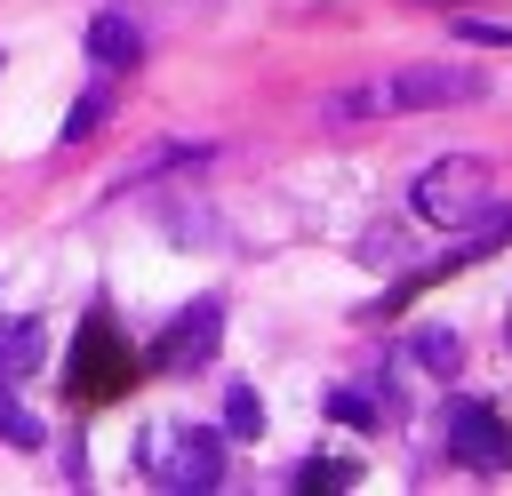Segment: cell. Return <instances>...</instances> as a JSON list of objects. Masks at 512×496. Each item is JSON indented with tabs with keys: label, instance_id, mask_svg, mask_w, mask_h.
I'll list each match as a JSON object with an SVG mask.
<instances>
[{
	"label": "cell",
	"instance_id": "7c38bea8",
	"mask_svg": "<svg viewBox=\"0 0 512 496\" xmlns=\"http://www.w3.org/2000/svg\"><path fill=\"white\" fill-rule=\"evenodd\" d=\"M456 352H464V344H456L448 328H416V360H424L432 376H448V368H456Z\"/></svg>",
	"mask_w": 512,
	"mask_h": 496
},
{
	"label": "cell",
	"instance_id": "9c48e42d",
	"mask_svg": "<svg viewBox=\"0 0 512 496\" xmlns=\"http://www.w3.org/2000/svg\"><path fill=\"white\" fill-rule=\"evenodd\" d=\"M0 440H8V448H40V440H48V424H40L24 400H8V384H0Z\"/></svg>",
	"mask_w": 512,
	"mask_h": 496
},
{
	"label": "cell",
	"instance_id": "277c9868",
	"mask_svg": "<svg viewBox=\"0 0 512 496\" xmlns=\"http://www.w3.org/2000/svg\"><path fill=\"white\" fill-rule=\"evenodd\" d=\"M440 440H448V456L472 464V472H504V464H512V424H504L488 400H456L448 424H440Z\"/></svg>",
	"mask_w": 512,
	"mask_h": 496
},
{
	"label": "cell",
	"instance_id": "52a82bcc",
	"mask_svg": "<svg viewBox=\"0 0 512 496\" xmlns=\"http://www.w3.org/2000/svg\"><path fill=\"white\" fill-rule=\"evenodd\" d=\"M120 376H128V360H120L112 328H104V320H88V328H80V360H72L80 400H112V392H120Z\"/></svg>",
	"mask_w": 512,
	"mask_h": 496
},
{
	"label": "cell",
	"instance_id": "4fadbf2b",
	"mask_svg": "<svg viewBox=\"0 0 512 496\" xmlns=\"http://www.w3.org/2000/svg\"><path fill=\"white\" fill-rule=\"evenodd\" d=\"M328 416H344V424H376V400H368L360 384H336V392H328Z\"/></svg>",
	"mask_w": 512,
	"mask_h": 496
},
{
	"label": "cell",
	"instance_id": "8fae6325",
	"mask_svg": "<svg viewBox=\"0 0 512 496\" xmlns=\"http://www.w3.org/2000/svg\"><path fill=\"white\" fill-rule=\"evenodd\" d=\"M104 112H112V96H104V88H88V96L64 112V144H80L88 128H104Z\"/></svg>",
	"mask_w": 512,
	"mask_h": 496
},
{
	"label": "cell",
	"instance_id": "ba28073f",
	"mask_svg": "<svg viewBox=\"0 0 512 496\" xmlns=\"http://www.w3.org/2000/svg\"><path fill=\"white\" fill-rule=\"evenodd\" d=\"M40 352H48V336H40L32 312H24V320H0V384H24V376L40 368Z\"/></svg>",
	"mask_w": 512,
	"mask_h": 496
},
{
	"label": "cell",
	"instance_id": "3957f363",
	"mask_svg": "<svg viewBox=\"0 0 512 496\" xmlns=\"http://www.w3.org/2000/svg\"><path fill=\"white\" fill-rule=\"evenodd\" d=\"M408 208H416L424 224H448V232H464V224H480V216L496 208V176H488V160H472V152H448V160H432V168L408 184Z\"/></svg>",
	"mask_w": 512,
	"mask_h": 496
},
{
	"label": "cell",
	"instance_id": "5b68a950",
	"mask_svg": "<svg viewBox=\"0 0 512 496\" xmlns=\"http://www.w3.org/2000/svg\"><path fill=\"white\" fill-rule=\"evenodd\" d=\"M216 336H224V296H192V304L168 320V336L152 344V360H160V368H200V360L216 352Z\"/></svg>",
	"mask_w": 512,
	"mask_h": 496
},
{
	"label": "cell",
	"instance_id": "30bf717a",
	"mask_svg": "<svg viewBox=\"0 0 512 496\" xmlns=\"http://www.w3.org/2000/svg\"><path fill=\"white\" fill-rule=\"evenodd\" d=\"M224 432H232V440H256V432H264V408H256L248 384H224Z\"/></svg>",
	"mask_w": 512,
	"mask_h": 496
},
{
	"label": "cell",
	"instance_id": "7a4b0ae2",
	"mask_svg": "<svg viewBox=\"0 0 512 496\" xmlns=\"http://www.w3.org/2000/svg\"><path fill=\"white\" fill-rule=\"evenodd\" d=\"M136 464H144V480L200 496V488L224 480V432H208V424H144Z\"/></svg>",
	"mask_w": 512,
	"mask_h": 496
},
{
	"label": "cell",
	"instance_id": "9a60e30c",
	"mask_svg": "<svg viewBox=\"0 0 512 496\" xmlns=\"http://www.w3.org/2000/svg\"><path fill=\"white\" fill-rule=\"evenodd\" d=\"M504 344H512V320H504Z\"/></svg>",
	"mask_w": 512,
	"mask_h": 496
},
{
	"label": "cell",
	"instance_id": "5bb4252c",
	"mask_svg": "<svg viewBox=\"0 0 512 496\" xmlns=\"http://www.w3.org/2000/svg\"><path fill=\"white\" fill-rule=\"evenodd\" d=\"M352 480V464H304L296 472V488H344Z\"/></svg>",
	"mask_w": 512,
	"mask_h": 496
},
{
	"label": "cell",
	"instance_id": "6da1fadb",
	"mask_svg": "<svg viewBox=\"0 0 512 496\" xmlns=\"http://www.w3.org/2000/svg\"><path fill=\"white\" fill-rule=\"evenodd\" d=\"M488 80L464 72V64H400V72H376L360 88H336L320 104V120H392V112H440V104H480Z\"/></svg>",
	"mask_w": 512,
	"mask_h": 496
},
{
	"label": "cell",
	"instance_id": "8992f818",
	"mask_svg": "<svg viewBox=\"0 0 512 496\" xmlns=\"http://www.w3.org/2000/svg\"><path fill=\"white\" fill-rule=\"evenodd\" d=\"M88 64L96 72H136L144 64V32H136L128 8H96L88 16Z\"/></svg>",
	"mask_w": 512,
	"mask_h": 496
}]
</instances>
